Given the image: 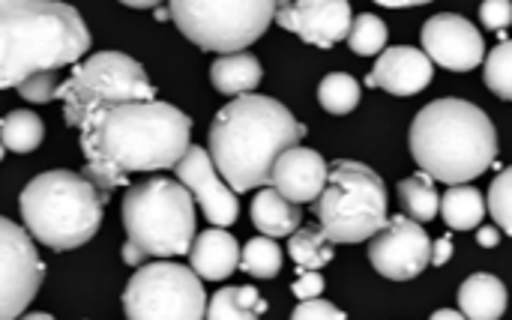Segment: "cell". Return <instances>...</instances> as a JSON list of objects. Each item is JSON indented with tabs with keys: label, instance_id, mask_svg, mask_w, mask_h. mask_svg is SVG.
I'll return each instance as SVG.
<instances>
[{
	"label": "cell",
	"instance_id": "cell-1",
	"mask_svg": "<svg viewBox=\"0 0 512 320\" xmlns=\"http://www.w3.org/2000/svg\"><path fill=\"white\" fill-rule=\"evenodd\" d=\"M84 177L111 192L135 171L174 168L192 144V120L168 102H117L90 111L78 126Z\"/></svg>",
	"mask_w": 512,
	"mask_h": 320
},
{
	"label": "cell",
	"instance_id": "cell-2",
	"mask_svg": "<svg viewBox=\"0 0 512 320\" xmlns=\"http://www.w3.org/2000/svg\"><path fill=\"white\" fill-rule=\"evenodd\" d=\"M306 126L276 99L243 93L231 99L210 126V159L234 192L270 183L282 150L300 144Z\"/></svg>",
	"mask_w": 512,
	"mask_h": 320
},
{
	"label": "cell",
	"instance_id": "cell-3",
	"mask_svg": "<svg viewBox=\"0 0 512 320\" xmlns=\"http://www.w3.org/2000/svg\"><path fill=\"white\" fill-rule=\"evenodd\" d=\"M90 51V30L75 6L57 0H0V90L36 69H63Z\"/></svg>",
	"mask_w": 512,
	"mask_h": 320
},
{
	"label": "cell",
	"instance_id": "cell-4",
	"mask_svg": "<svg viewBox=\"0 0 512 320\" xmlns=\"http://www.w3.org/2000/svg\"><path fill=\"white\" fill-rule=\"evenodd\" d=\"M411 156L432 180L468 183L498 159V132L489 114L468 99H435L411 123Z\"/></svg>",
	"mask_w": 512,
	"mask_h": 320
},
{
	"label": "cell",
	"instance_id": "cell-5",
	"mask_svg": "<svg viewBox=\"0 0 512 320\" xmlns=\"http://www.w3.org/2000/svg\"><path fill=\"white\" fill-rule=\"evenodd\" d=\"M105 204L108 192L75 171H45L33 177L18 198L24 228L51 252H69L90 243L102 225Z\"/></svg>",
	"mask_w": 512,
	"mask_h": 320
},
{
	"label": "cell",
	"instance_id": "cell-6",
	"mask_svg": "<svg viewBox=\"0 0 512 320\" xmlns=\"http://www.w3.org/2000/svg\"><path fill=\"white\" fill-rule=\"evenodd\" d=\"M315 216L330 243H366L387 225V186L369 165L339 159L315 198Z\"/></svg>",
	"mask_w": 512,
	"mask_h": 320
},
{
	"label": "cell",
	"instance_id": "cell-7",
	"mask_svg": "<svg viewBox=\"0 0 512 320\" xmlns=\"http://www.w3.org/2000/svg\"><path fill=\"white\" fill-rule=\"evenodd\" d=\"M126 237L153 258L189 255L195 240V204L183 183L150 177L129 186L123 198Z\"/></svg>",
	"mask_w": 512,
	"mask_h": 320
},
{
	"label": "cell",
	"instance_id": "cell-8",
	"mask_svg": "<svg viewBox=\"0 0 512 320\" xmlns=\"http://www.w3.org/2000/svg\"><path fill=\"white\" fill-rule=\"evenodd\" d=\"M57 99H63L66 126L78 129L90 111L117 102H147L156 99V90L138 60L120 51H96L72 69L60 84Z\"/></svg>",
	"mask_w": 512,
	"mask_h": 320
},
{
	"label": "cell",
	"instance_id": "cell-9",
	"mask_svg": "<svg viewBox=\"0 0 512 320\" xmlns=\"http://www.w3.org/2000/svg\"><path fill=\"white\" fill-rule=\"evenodd\" d=\"M180 33L204 51L234 54L264 36L276 0H171Z\"/></svg>",
	"mask_w": 512,
	"mask_h": 320
},
{
	"label": "cell",
	"instance_id": "cell-10",
	"mask_svg": "<svg viewBox=\"0 0 512 320\" xmlns=\"http://www.w3.org/2000/svg\"><path fill=\"white\" fill-rule=\"evenodd\" d=\"M123 312L129 320H198L207 315V294L192 267L141 264L123 291Z\"/></svg>",
	"mask_w": 512,
	"mask_h": 320
},
{
	"label": "cell",
	"instance_id": "cell-11",
	"mask_svg": "<svg viewBox=\"0 0 512 320\" xmlns=\"http://www.w3.org/2000/svg\"><path fill=\"white\" fill-rule=\"evenodd\" d=\"M42 279L45 264L36 255L30 231L0 216V320L21 318Z\"/></svg>",
	"mask_w": 512,
	"mask_h": 320
},
{
	"label": "cell",
	"instance_id": "cell-12",
	"mask_svg": "<svg viewBox=\"0 0 512 320\" xmlns=\"http://www.w3.org/2000/svg\"><path fill=\"white\" fill-rule=\"evenodd\" d=\"M369 261L384 279L408 282V279H417L429 267L432 240L420 222H414L411 216H396V219H387V225L372 237Z\"/></svg>",
	"mask_w": 512,
	"mask_h": 320
},
{
	"label": "cell",
	"instance_id": "cell-13",
	"mask_svg": "<svg viewBox=\"0 0 512 320\" xmlns=\"http://www.w3.org/2000/svg\"><path fill=\"white\" fill-rule=\"evenodd\" d=\"M273 18L315 48H333L348 39L354 21L348 0H276Z\"/></svg>",
	"mask_w": 512,
	"mask_h": 320
},
{
	"label": "cell",
	"instance_id": "cell-14",
	"mask_svg": "<svg viewBox=\"0 0 512 320\" xmlns=\"http://www.w3.org/2000/svg\"><path fill=\"white\" fill-rule=\"evenodd\" d=\"M423 51L432 63L453 72H471L486 60L483 33L456 12L432 15L423 24Z\"/></svg>",
	"mask_w": 512,
	"mask_h": 320
},
{
	"label": "cell",
	"instance_id": "cell-15",
	"mask_svg": "<svg viewBox=\"0 0 512 320\" xmlns=\"http://www.w3.org/2000/svg\"><path fill=\"white\" fill-rule=\"evenodd\" d=\"M177 180L195 195V201L201 204L204 216L210 225L216 228H228L237 222L240 216V201L234 195L231 186H225L216 174V165L210 159V150L189 144V150L180 156V162L174 165Z\"/></svg>",
	"mask_w": 512,
	"mask_h": 320
},
{
	"label": "cell",
	"instance_id": "cell-16",
	"mask_svg": "<svg viewBox=\"0 0 512 320\" xmlns=\"http://www.w3.org/2000/svg\"><path fill=\"white\" fill-rule=\"evenodd\" d=\"M330 165L321 153L309 147H288L276 156L270 171V186L294 204H309L321 195Z\"/></svg>",
	"mask_w": 512,
	"mask_h": 320
},
{
	"label": "cell",
	"instance_id": "cell-17",
	"mask_svg": "<svg viewBox=\"0 0 512 320\" xmlns=\"http://www.w3.org/2000/svg\"><path fill=\"white\" fill-rule=\"evenodd\" d=\"M369 87H381L393 96H414L432 84V60L426 51L411 45H396L381 51L375 69L366 75Z\"/></svg>",
	"mask_w": 512,
	"mask_h": 320
},
{
	"label": "cell",
	"instance_id": "cell-18",
	"mask_svg": "<svg viewBox=\"0 0 512 320\" xmlns=\"http://www.w3.org/2000/svg\"><path fill=\"white\" fill-rule=\"evenodd\" d=\"M189 267L207 279V282H222L228 279L237 267H240V243L222 231V228H210L204 234H198L189 246Z\"/></svg>",
	"mask_w": 512,
	"mask_h": 320
},
{
	"label": "cell",
	"instance_id": "cell-19",
	"mask_svg": "<svg viewBox=\"0 0 512 320\" xmlns=\"http://www.w3.org/2000/svg\"><path fill=\"white\" fill-rule=\"evenodd\" d=\"M252 222L261 234L267 237H291L300 222H303V213H300V204L288 201L285 195H279L273 186L270 189H261L252 201Z\"/></svg>",
	"mask_w": 512,
	"mask_h": 320
},
{
	"label": "cell",
	"instance_id": "cell-20",
	"mask_svg": "<svg viewBox=\"0 0 512 320\" xmlns=\"http://www.w3.org/2000/svg\"><path fill=\"white\" fill-rule=\"evenodd\" d=\"M459 306H462V315L465 318H504V312H507V288H504L501 279H495L489 273H477V276H471L459 288Z\"/></svg>",
	"mask_w": 512,
	"mask_h": 320
},
{
	"label": "cell",
	"instance_id": "cell-21",
	"mask_svg": "<svg viewBox=\"0 0 512 320\" xmlns=\"http://www.w3.org/2000/svg\"><path fill=\"white\" fill-rule=\"evenodd\" d=\"M261 63L258 57L246 54V51H234V54H222L213 60L210 66V81L219 93L225 96H243L252 93L261 84Z\"/></svg>",
	"mask_w": 512,
	"mask_h": 320
},
{
	"label": "cell",
	"instance_id": "cell-22",
	"mask_svg": "<svg viewBox=\"0 0 512 320\" xmlns=\"http://www.w3.org/2000/svg\"><path fill=\"white\" fill-rule=\"evenodd\" d=\"M486 198L468 183H456L441 198V216L453 231H477L486 219Z\"/></svg>",
	"mask_w": 512,
	"mask_h": 320
},
{
	"label": "cell",
	"instance_id": "cell-23",
	"mask_svg": "<svg viewBox=\"0 0 512 320\" xmlns=\"http://www.w3.org/2000/svg\"><path fill=\"white\" fill-rule=\"evenodd\" d=\"M267 312V300L255 288H222L207 306L210 320H255Z\"/></svg>",
	"mask_w": 512,
	"mask_h": 320
},
{
	"label": "cell",
	"instance_id": "cell-24",
	"mask_svg": "<svg viewBox=\"0 0 512 320\" xmlns=\"http://www.w3.org/2000/svg\"><path fill=\"white\" fill-rule=\"evenodd\" d=\"M399 201L405 216H411L414 222H432L441 213V195L426 171L399 183Z\"/></svg>",
	"mask_w": 512,
	"mask_h": 320
},
{
	"label": "cell",
	"instance_id": "cell-25",
	"mask_svg": "<svg viewBox=\"0 0 512 320\" xmlns=\"http://www.w3.org/2000/svg\"><path fill=\"white\" fill-rule=\"evenodd\" d=\"M45 138V129H42V120L33 114V111H9L3 120H0V141L6 150L12 153H33Z\"/></svg>",
	"mask_w": 512,
	"mask_h": 320
},
{
	"label": "cell",
	"instance_id": "cell-26",
	"mask_svg": "<svg viewBox=\"0 0 512 320\" xmlns=\"http://www.w3.org/2000/svg\"><path fill=\"white\" fill-rule=\"evenodd\" d=\"M288 255L297 270H321L333 261V243L318 228H297L288 240Z\"/></svg>",
	"mask_w": 512,
	"mask_h": 320
},
{
	"label": "cell",
	"instance_id": "cell-27",
	"mask_svg": "<svg viewBox=\"0 0 512 320\" xmlns=\"http://www.w3.org/2000/svg\"><path fill=\"white\" fill-rule=\"evenodd\" d=\"M240 270L255 279H276L282 270V249L273 243V237H255L240 252Z\"/></svg>",
	"mask_w": 512,
	"mask_h": 320
},
{
	"label": "cell",
	"instance_id": "cell-28",
	"mask_svg": "<svg viewBox=\"0 0 512 320\" xmlns=\"http://www.w3.org/2000/svg\"><path fill=\"white\" fill-rule=\"evenodd\" d=\"M318 102L330 114H351L360 105V84L348 72H330L318 84Z\"/></svg>",
	"mask_w": 512,
	"mask_h": 320
},
{
	"label": "cell",
	"instance_id": "cell-29",
	"mask_svg": "<svg viewBox=\"0 0 512 320\" xmlns=\"http://www.w3.org/2000/svg\"><path fill=\"white\" fill-rule=\"evenodd\" d=\"M348 45L354 54L360 57H372V54H381L384 45H387V24L372 15V12H363L351 21V30H348Z\"/></svg>",
	"mask_w": 512,
	"mask_h": 320
},
{
	"label": "cell",
	"instance_id": "cell-30",
	"mask_svg": "<svg viewBox=\"0 0 512 320\" xmlns=\"http://www.w3.org/2000/svg\"><path fill=\"white\" fill-rule=\"evenodd\" d=\"M486 87L512 102V39H504L495 45L486 57Z\"/></svg>",
	"mask_w": 512,
	"mask_h": 320
},
{
	"label": "cell",
	"instance_id": "cell-31",
	"mask_svg": "<svg viewBox=\"0 0 512 320\" xmlns=\"http://www.w3.org/2000/svg\"><path fill=\"white\" fill-rule=\"evenodd\" d=\"M486 207L492 210V219L501 225V231H507L512 237V168H504V171L492 180Z\"/></svg>",
	"mask_w": 512,
	"mask_h": 320
},
{
	"label": "cell",
	"instance_id": "cell-32",
	"mask_svg": "<svg viewBox=\"0 0 512 320\" xmlns=\"http://www.w3.org/2000/svg\"><path fill=\"white\" fill-rule=\"evenodd\" d=\"M60 84H63V81H60V69H36L33 75H27V78L18 84V93H21V99L42 105V102L57 99Z\"/></svg>",
	"mask_w": 512,
	"mask_h": 320
},
{
	"label": "cell",
	"instance_id": "cell-33",
	"mask_svg": "<svg viewBox=\"0 0 512 320\" xmlns=\"http://www.w3.org/2000/svg\"><path fill=\"white\" fill-rule=\"evenodd\" d=\"M294 320H345V312H339L333 303L321 300V297H312V300H300L297 309L291 312Z\"/></svg>",
	"mask_w": 512,
	"mask_h": 320
},
{
	"label": "cell",
	"instance_id": "cell-34",
	"mask_svg": "<svg viewBox=\"0 0 512 320\" xmlns=\"http://www.w3.org/2000/svg\"><path fill=\"white\" fill-rule=\"evenodd\" d=\"M480 21L489 30H507L512 24V0H483Z\"/></svg>",
	"mask_w": 512,
	"mask_h": 320
},
{
	"label": "cell",
	"instance_id": "cell-35",
	"mask_svg": "<svg viewBox=\"0 0 512 320\" xmlns=\"http://www.w3.org/2000/svg\"><path fill=\"white\" fill-rule=\"evenodd\" d=\"M297 273H300V276H297V282L291 285L294 297H297V300L321 297V291H324V276H321L318 270H297Z\"/></svg>",
	"mask_w": 512,
	"mask_h": 320
},
{
	"label": "cell",
	"instance_id": "cell-36",
	"mask_svg": "<svg viewBox=\"0 0 512 320\" xmlns=\"http://www.w3.org/2000/svg\"><path fill=\"white\" fill-rule=\"evenodd\" d=\"M453 258V237H441L432 243V267H444L447 261Z\"/></svg>",
	"mask_w": 512,
	"mask_h": 320
},
{
	"label": "cell",
	"instance_id": "cell-37",
	"mask_svg": "<svg viewBox=\"0 0 512 320\" xmlns=\"http://www.w3.org/2000/svg\"><path fill=\"white\" fill-rule=\"evenodd\" d=\"M147 258H150V255H147V252H144L141 246H135L132 240H129V243L123 246V261H126L129 267H141V264H144Z\"/></svg>",
	"mask_w": 512,
	"mask_h": 320
},
{
	"label": "cell",
	"instance_id": "cell-38",
	"mask_svg": "<svg viewBox=\"0 0 512 320\" xmlns=\"http://www.w3.org/2000/svg\"><path fill=\"white\" fill-rule=\"evenodd\" d=\"M477 243H480L483 249H495V246L501 243V234H498L495 228H489V225H480V228H477Z\"/></svg>",
	"mask_w": 512,
	"mask_h": 320
},
{
	"label": "cell",
	"instance_id": "cell-39",
	"mask_svg": "<svg viewBox=\"0 0 512 320\" xmlns=\"http://www.w3.org/2000/svg\"><path fill=\"white\" fill-rule=\"evenodd\" d=\"M375 3H381L387 9H402V6H426L432 0H375Z\"/></svg>",
	"mask_w": 512,
	"mask_h": 320
},
{
	"label": "cell",
	"instance_id": "cell-40",
	"mask_svg": "<svg viewBox=\"0 0 512 320\" xmlns=\"http://www.w3.org/2000/svg\"><path fill=\"white\" fill-rule=\"evenodd\" d=\"M120 3H126V6H132V9H156V6L165 3V0H120Z\"/></svg>",
	"mask_w": 512,
	"mask_h": 320
},
{
	"label": "cell",
	"instance_id": "cell-41",
	"mask_svg": "<svg viewBox=\"0 0 512 320\" xmlns=\"http://www.w3.org/2000/svg\"><path fill=\"white\" fill-rule=\"evenodd\" d=\"M432 318L435 320H459V318H465V315H459V312H453V309H441V312H435Z\"/></svg>",
	"mask_w": 512,
	"mask_h": 320
},
{
	"label": "cell",
	"instance_id": "cell-42",
	"mask_svg": "<svg viewBox=\"0 0 512 320\" xmlns=\"http://www.w3.org/2000/svg\"><path fill=\"white\" fill-rule=\"evenodd\" d=\"M168 15H171V9H162V6H156V18H159V21H165Z\"/></svg>",
	"mask_w": 512,
	"mask_h": 320
},
{
	"label": "cell",
	"instance_id": "cell-43",
	"mask_svg": "<svg viewBox=\"0 0 512 320\" xmlns=\"http://www.w3.org/2000/svg\"><path fill=\"white\" fill-rule=\"evenodd\" d=\"M3 150H6V147H3V141H0V159H3Z\"/></svg>",
	"mask_w": 512,
	"mask_h": 320
}]
</instances>
